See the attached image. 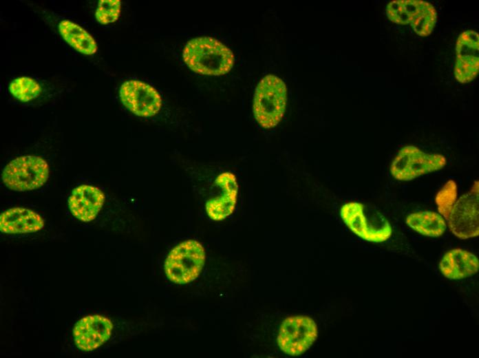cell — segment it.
I'll list each match as a JSON object with an SVG mask.
<instances>
[{
  "label": "cell",
  "mask_w": 479,
  "mask_h": 358,
  "mask_svg": "<svg viewBox=\"0 0 479 358\" xmlns=\"http://www.w3.org/2000/svg\"><path fill=\"white\" fill-rule=\"evenodd\" d=\"M421 1V0L392 1L386 8L387 16L395 23L411 24L418 11Z\"/></svg>",
  "instance_id": "18"
},
{
  "label": "cell",
  "mask_w": 479,
  "mask_h": 358,
  "mask_svg": "<svg viewBox=\"0 0 479 358\" xmlns=\"http://www.w3.org/2000/svg\"><path fill=\"white\" fill-rule=\"evenodd\" d=\"M105 202V194L98 188L82 185L74 188L68 199L72 214L82 222L95 219Z\"/></svg>",
  "instance_id": "13"
},
{
  "label": "cell",
  "mask_w": 479,
  "mask_h": 358,
  "mask_svg": "<svg viewBox=\"0 0 479 358\" xmlns=\"http://www.w3.org/2000/svg\"><path fill=\"white\" fill-rule=\"evenodd\" d=\"M44 227L42 218L34 211L14 207L0 215V230L4 233L17 234L34 233Z\"/></svg>",
  "instance_id": "15"
},
{
  "label": "cell",
  "mask_w": 479,
  "mask_h": 358,
  "mask_svg": "<svg viewBox=\"0 0 479 358\" xmlns=\"http://www.w3.org/2000/svg\"><path fill=\"white\" fill-rule=\"evenodd\" d=\"M121 3L118 0H100L96 11V17L102 24L116 21L120 15Z\"/></svg>",
  "instance_id": "21"
},
{
  "label": "cell",
  "mask_w": 479,
  "mask_h": 358,
  "mask_svg": "<svg viewBox=\"0 0 479 358\" xmlns=\"http://www.w3.org/2000/svg\"><path fill=\"white\" fill-rule=\"evenodd\" d=\"M405 222L414 231L428 237H440L447 229L443 217L430 211L410 213L407 216Z\"/></svg>",
  "instance_id": "16"
},
{
  "label": "cell",
  "mask_w": 479,
  "mask_h": 358,
  "mask_svg": "<svg viewBox=\"0 0 479 358\" xmlns=\"http://www.w3.org/2000/svg\"><path fill=\"white\" fill-rule=\"evenodd\" d=\"M317 337L318 328L313 319L307 315H293L282 321L277 342L284 353L295 357L309 350Z\"/></svg>",
  "instance_id": "7"
},
{
  "label": "cell",
  "mask_w": 479,
  "mask_h": 358,
  "mask_svg": "<svg viewBox=\"0 0 479 358\" xmlns=\"http://www.w3.org/2000/svg\"><path fill=\"white\" fill-rule=\"evenodd\" d=\"M340 215L345 225L364 240L380 243L392 235V226L384 215L377 211L368 212L361 202L345 203L340 209Z\"/></svg>",
  "instance_id": "4"
},
{
  "label": "cell",
  "mask_w": 479,
  "mask_h": 358,
  "mask_svg": "<svg viewBox=\"0 0 479 358\" xmlns=\"http://www.w3.org/2000/svg\"><path fill=\"white\" fill-rule=\"evenodd\" d=\"M120 97L127 109L141 117L156 115L162 105V99L157 90L140 81L123 83L120 89Z\"/></svg>",
  "instance_id": "9"
},
{
  "label": "cell",
  "mask_w": 479,
  "mask_h": 358,
  "mask_svg": "<svg viewBox=\"0 0 479 358\" xmlns=\"http://www.w3.org/2000/svg\"><path fill=\"white\" fill-rule=\"evenodd\" d=\"M436 202L454 235L465 240L479 235L478 180L458 199L456 182L452 180L447 181L437 193Z\"/></svg>",
  "instance_id": "1"
},
{
  "label": "cell",
  "mask_w": 479,
  "mask_h": 358,
  "mask_svg": "<svg viewBox=\"0 0 479 358\" xmlns=\"http://www.w3.org/2000/svg\"><path fill=\"white\" fill-rule=\"evenodd\" d=\"M183 59L193 72L204 75H222L233 67L231 50L218 40L202 36L191 39L183 50Z\"/></svg>",
  "instance_id": "2"
},
{
  "label": "cell",
  "mask_w": 479,
  "mask_h": 358,
  "mask_svg": "<svg viewBox=\"0 0 479 358\" xmlns=\"http://www.w3.org/2000/svg\"><path fill=\"white\" fill-rule=\"evenodd\" d=\"M447 160L439 154L425 153L415 146L402 148L390 167L392 176L398 180L409 181L421 176L439 170Z\"/></svg>",
  "instance_id": "8"
},
{
  "label": "cell",
  "mask_w": 479,
  "mask_h": 358,
  "mask_svg": "<svg viewBox=\"0 0 479 358\" xmlns=\"http://www.w3.org/2000/svg\"><path fill=\"white\" fill-rule=\"evenodd\" d=\"M112 329L113 324L108 318L99 315H87L74 326L75 344L81 350H94L110 337Z\"/></svg>",
  "instance_id": "11"
},
{
  "label": "cell",
  "mask_w": 479,
  "mask_h": 358,
  "mask_svg": "<svg viewBox=\"0 0 479 358\" xmlns=\"http://www.w3.org/2000/svg\"><path fill=\"white\" fill-rule=\"evenodd\" d=\"M49 177V166L39 156H24L10 161L2 171L1 178L10 189L32 191L42 187Z\"/></svg>",
  "instance_id": "6"
},
{
  "label": "cell",
  "mask_w": 479,
  "mask_h": 358,
  "mask_svg": "<svg viewBox=\"0 0 479 358\" xmlns=\"http://www.w3.org/2000/svg\"><path fill=\"white\" fill-rule=\"evenodd\" d=\"M436 20V11L432 4L421 1L418 11L411 25L418 36H427L432 32Z\"/></svg>",
  "instance_id": "19"
},
{
  "label": "cell",
  "mask_w": 479,
  "mask_h": 358,
  "mask_svg": "<svg viewBox=\"0 0 479 358\" xmlns=\"http://www.w3.org/2000/svg\"><path fill=\"white\" fill-rule=\"evenodd\" d=\"M59 32L65 41L77 51L87 55L97 50L93 37L78 25L67 21H62L58 25Z\"/></svg>",
  "instance_id": "17"
},
{
  "label": "cell",
  "mask_w": 479,
  "mask_h": 358,
  "mask_svg": "<svg viewBox=\"0 0 479 358\" xmlns=\"http://www.w3.org/2000/svg\"><path fill=\"white\" fill-rule=\"evenodd\" d=\"M206 260L202 244L195 240L184 241L171 249L164 263L167 278L173 283L188 284L200 275Z\"/></svg>",
  "instance_id": "5"
},
{
  "label": "cell",
  "mask_w": 479,
  "mask_h": 358,
  "mask_svg": "<svg viewBox=\"0 0 479 358\" xmlns=\"http://www.w3.org/2000/svg\"><path fill=\"white\" fill-rule=\"evenodd\" d=\"M215 183L222 189V194L209 200L205 209L211 220L220 221L231 215L235 209L238 183L235 175L230 171L218 175Z\"/></svg>",
  "instance_id": "12"
},
{
  "label": "cell",
  "mask_w": 479,
  "mask_h": 358,
  "mask_svg": "<svg viewBox=\"0 0 479 358\" xmlns=\"http://www.w3.org/2000/svg\"><path fill=\"white\" fill-rule=\"evenodd\" d=\"M286 100L284 81L274 75L264 76L254 96L253 113L257 123L266 129L275 127L284 116Z\"/></svg>",
  "instance_id": "3"
},
{
  "label": "cell",
  "mask_w": 479,
  "mask_h": 358,
  "mask_svg": "<svg viewBox=\"0 0 479 358\" xmlns=\"http://www.w3.org/2000/svg\"><path fill=\"white\" fill-rule=\"evenodd\" d=\"M442 274L449 280H461L478 273L479 261L472 253L461 249L447 252L439 263Z\"/></svg>",
  "instance_id": "14"
},
{
  "label": "cell",
  "mask_w": 479,
  "mask_h": 358,
  "mask_svg": "<svg viewBox=\"0 0 479 358\" xmlns=\"http://www.w3.org/2000/svg\"><path fill=\"white\" fill-rule=\"evenodd\" d=\"M478 34L471 30L461 32L456 42V58L454 70L458 81L467 83L473 81L478 75Z\"/></svg>",
  "instance_id": "10"
},
{
  "label": "cell",
  "mask_w": 479,
  "mask_h": 358,
  "mask_svg": "<svg viewBox=\"0 0 479 358\" xmlns=\"http://www.w3.org/2000/svg\"><path fill=\"white\" fill-rule=\"evenodd\" d=\"M10 91L19 101L28 102L39 95L41 87L34 79L22 76L15 78L10 83Z\"/></svg>",
  "instance_id": "20"
}]
</instances>
